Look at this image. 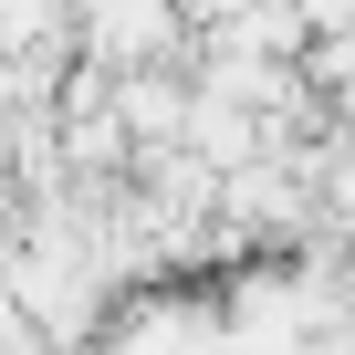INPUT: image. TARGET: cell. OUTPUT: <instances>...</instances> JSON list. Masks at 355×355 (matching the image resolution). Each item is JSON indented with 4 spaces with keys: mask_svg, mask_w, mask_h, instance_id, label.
I'll list each match as a JSON object with an SVG mask.
<instances>
[]
</instances>
